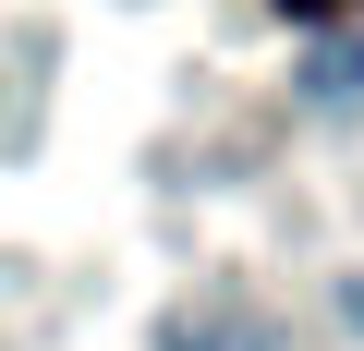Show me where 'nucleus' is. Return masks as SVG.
Instances as JSON below:
<instances>
[{
  "instance_id": "obj_1",
  "label": "nucleus",
  "mask_w": 364,
  "mask_h": 351,
  "mask_svg": "<svg viewBox=\"0 0 364 351\" xmlns=\"http://www.w3.org/2000/svg\"><path fill=\"white\" fill-rule=\"evenodd\" d=\"M304 85H316V97H352V85H364V61H352V49H316V73H304Z\"/></svg>"
},
{
  "instance_id": "obj_2",
  "label": "nucleus",
  "mask_w": 364,
  "mask_h": 351,
  "mask_svg": "<svg viewBox=\"0 0 364 351\" xmlns=\"http://www.w3.org/2000/svg\"><path fill=\"white\" fill-rule=\"evenodd\" d=\"M279 13H291V25H328V13H352V0H279Z\"/></svg>"
}]
</instances>
